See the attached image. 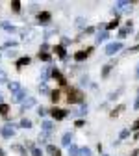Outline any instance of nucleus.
<instances>
[{"label":"nucleus","mask_w":139,"mask_h":156,"mask_svg":"<svg viewBox=\"0 0 139 156\" xmlns=\"http://www.w3.org/2000/svg\"><path fill=\"white\" fill-rule=\"evenodd\" d=\"M37 58H39L41 62H50V60H52V56H50L48 52H39V54H37Z\"/></svg>","instance_id":"nucleus-20"},{"label":"nucleus","mask_w":139,"mask_h":156,"mask_svg":"<svg viewBox=\"0 0 139 156\" xmlns=\"http://www.w3.org/2000/svg\"><path fill=\"white\" fill-rule=\"evenodd\" d=\"M67 113H69V112H65V110H61V108H56V106L50 110L52 119H56V121H63L65 117H67Z\"/></svg>","instance_id":"nucleus-3"},{"label":"nucleus","mask_w":139,"mask_h":156,"mask_svg":"<svg viewBox=\"0 0 139 156\" xmlns=\"http://www.w3.org/2000/svg\"><path fill=\"white\" fill-rule=\"evenodd\" d=\"M108 37H109V34H108V32H98V34H96V43H98V45L104 43Z\"/></svg>","instance_id":"nucleus-14"},{"label":"nucleus","mask_w":139,"mask_h":156,"mask_svg":"<svg viewBox=\"0 0 139 156\" xmlns=\"http://www.w3.org/2000/svg\"><path fill=\"white\" fill-rule=\"evenodd\" d=\"M8 113H9V106H8V104H0V115L6 117Z\"/></svg>","instance_id":"nucleus-23"},{"label":"nucleus","mask_w":139,"mask_h":156,"mask_svg":"<svg viewBox=\"0 0 139 156\" xmlns=\"http://www.w3.org/2000/svg\"><path fill=\"white\" fill-rule=\"evenodd\" d=\"M115 8H119V9H130L132 11V2H115Z\"/></svg>","instance_id":"nucleus-18"},{"label":"nucleus","mask_w":139,"mask_h":156,"mask_svg":"<svg viewBox=\"0 0 139 156\" xmlns=\"http://www.w3.org/2000/svg\"><path fill=\"white\" fill-rule=\"evenodd\" d=\"M8 86H9V91H11V95H13V93H17V91H21V89H23V86H21V84H19V82H9Z\"/></svg>","instance_id":"nucleus-16"},{"label":"nucleus","mask_w":139,"mask_h":156,"mask_svg":"<svg viewBox=\"0 0 139 156\" xmlns=\"http://www.w3.org/2000/svg\"><path fill=\"white\" fill-rule=\"evenodd\" d=\"M69 156H80V147L72 143V145L69 147Z\"/></svg>","instance_id":"nucleus-17"},{"label":"nucleus","mask_w":139,"mask_h":156,"mask_svg":"<svg viewBox=\"0 0 139 156\" xmlns=\"http://www.w3.org/2000/svg\"><path fill=\"white\" fill-rule=\"evenodd\" d=\"M9 6H11V9H13L15 13H19V11H21V2H19V0H11V2H9Z\"/></svg>","instance_id":"nucleus-21"},{"label":"nucleus","mask_w":139,"mask_h":156,"mask_svg":"<svg viewBox=\"0 0 139 156\" xmlns=\"http://www.w3.org/2000/svg\"><path fill=\"white\" fill-rule=\"evenodd\" d=\"M123 110H124V106H119V108H117V110H113V112H111V115H113V117H115V115H117V113H119V112H123Z\"/></svg>","instance_id":"nucleus-39"},{"label":"nucleus","mask_w":139,"mask_h":156,"mask_svg":"<svg viewBox=\"0 0 139 156\" xmlns=\"http://www.w3.org/2000/svg\"><path fill=\"white\" fill-rule=\"evenodd\" d=\"M59 97H61V93H59L57 89H54V91H50V101H52L54 104H56V102L59 101Z\"/></svg>","instance_id":"nucleus-19"},{"label":"nucleus","mask_w":139,"mask_h":156,"mask_svg":"<svg viewBox=\"0 0 139 156\" xmlns=\"http://www.w3.org/2000/svg\"><path fill=\"white\" fill-rule=\"evenodd\" d=\"M69 104H84V93L78 89H69V97H67Z\"/></svg>","instance_id":"nucleus-1"},{"label":"nucleus","mask_w":139,"mask_h":156,"mask_svg":"<svg viewBox=\"0 0 139 156\" xmlns=\"http://www.w3.org/2000/svg\"><path fill=\"white\" fill-rule=\"evenodd\" d=\"M121 48H123V43H121V41H117V43H109V45L106 47V50H104V52H106L108 56H113L115 52H119Z\"/></svg>","instance_id":"nucleus-5"},{"label":"nucleus","mask_w":139,"mask_h":156,"mask_svg":"<svg viewBox=\"0 0 139 156\" xmlns=\"http://www.w3.org/2000/svg\"><path fill=\"white\" fill-rule=\"evenodd\" d=\"M6 56H8V58H15V56H17V52H11V50H9V52H6Z\"/></svg>","instance_id":"nucleus-43"},{"label":"nucleus","mask_w":139,"mask_h":156,"mask_svg":"<svg viewBox=\"0 0 139 156\" xmlns=\"http://www.w3.org/2000/svg\"><path fill=\"white\" fill-rule=\"evenodd\" d=\"M111 67H113V65H104V67H102V73H100V74H102V78H106V76L109 74V71H111Z\"/></svg>","instance_id":"nucleus-27"},{"label":"nucleus","mask_w":139,"mask_h":156,"mask_svg":"<svg viewBox=\"0 0 139 156\" xmlns=\"http://www.w3.org/2000/svg\"><path fill=\"white\" fill-rule=\"evenodd\" d=\"M128 134H130V130H128V128H124V130L121 132V136H119V138H121V140H124V138H128Z\"/></svg>","instance_id":"nucleus-37"},{"label":"nucleus","mask_w":139,"mask_h":156,"mask_svg":"<svg viewBox=\"0 0 139 156\" xmlns=\"http://www.w3.org/2000/svg\"><path fill=\"white\" fill-rule=\"evenodd\" d=\"M0 26H2V28H4L6 32H11V34H13V32H17V28H15L13 24H9V23H6V21H4L2 24H0Z\"/></svg>","instance_id":"nucleus-22"},{"label":"nucleus","mask_w":139,"mask_h":156,"mask_svg":"<svg viewBox=\"0 0 139 156\" xmlns=\"http://www.w3.org/2000/svg\"><path fill=\"white\" fill-rule=\"evenodd\" d=\"M9 47L15 48V47H17V41H6V43H4V48H9Z\"/></svg>","instance_id":"nucleus-32"},{"label":"nucleus","mask_w":139,"mask_h":156,"mask_svg":"<svg viewBox=\"0 0 139 156\" xmlns=\"http://www.w3.org/2000/svg\"><path fill=\"white\" fill-rule=\"evenodd\" d=\"M39 91H41L43 95H50V91H48V87H47V86H39Z\"/></svg>","instance_id":"nucleus-36"},{"label":"nucleus","mask_w":139,"mask_h":156,"mask_svg":"<svg viewBox=\"0 0 139 156\" xmlns=\"http://www.w3.org/2000/svg\"><path fill=\"white\" fill-rule=\"evenodd\" d=\"M0 104H4V102H2V95H0Z\"/></svg>","instance_id":"nucleus-49"},{"label":"nucleus","mask_w":139,"mask_h":156,"mask_svg":"<svg viewBox=\"0 0 139 156\" xmlns=\"http://www.w3.org/2000/svg\"><path fill=\"white\" fill-rule=\"evenodd\" d=\"M30 62H32V60H30L28 56H23V58H19V60L15 62V67H17V69H23L24 65H30Z\"/></svg>","instance_id":"nucleus-9"},{"label":"nucleus","mask_w":139,"mask_h":156,"mask_svg":"<svg viewBox=\"0 0 139 156\" xmlns=\"http://www.w3.org/2000/svg\"><path fill=\"white\" fill-rule=\"evenodd\" d=\"M0 156H6V152H4V151H2V149H0Z\"/></svg>","instance_id":"nucleus-47"},{"label":"nucleus","mask_w":139,"mask_h":156,"mask_svg":"<svg viewBox=\"0 0 139 156\" xmlns=\"http://www.w3.org/2000/svg\"><path fill=\"white\" fill-rule=\"evenodd\" d=\"M32 106H35V99H33V97H28V99L23 102V106H21V112H26V110L32 108Z\"/></svg>","instance_id":"nucleus-11"},{"label":"nucleus","mask_w":139,"mask_h":156,"mask_svg":"<svg viewBox=\"0 0 139 156\" xmlns=\"http://www.w3.org/2000/svg\"><path fill=\"white\" fill-rule=\"evenodd\" d=\"M76 24H78V26H84L85 23H84V19H76Z\"/></svg>","instance_id":"nucleus-42"},{"label":"nucleus","mask_w":139,"mask_h":156,"mask_svg":"<svg viewBox=\"0 0 139 156\" xmlns=\"http://www.w3.org/2000/svg\"><path fill=\"white\" fill-rule=\"evenodd\" d=\"M80 156H91V149L89 147H82L80 149Z\"/></svg>","instance_id":"nucleus-29"},{"label":"nucleus","mask_w":139,"mask_h":156,"mask_svg":"<svg viewBox=\"0 0 139 156\" xmlns=\"http://www.w3.org/2000/svg\"><path fill=\"white\" fill-rule=\"evenodd\" d=\"M132 156H137V151H135V152H132Z\"/></svg>","instance_id":"nucleus-50"},{"label":"nucleus","mask_w":139,"mask_h":156,"mask_svg":"<svg viewBox=\"0 0 139 156\" xmlns=\"http://www.w3.org/2000/svg\"><path fill=\"white\" fill-rule=\"evenodd\" d=\"M47 138H48V134H47V132L39 134V143H47Z\"/></svg>","instance_id":"nucleus-31"},{"label":"nucleus","mask_w":139,"mask_h":156,"mask_svg":"<svg viewBox=\"0 0 139 156\" xmlns=\"http://www.w3.org/2000/svg\"><path fill=\"white\" fill-rule=\"evenodd\" d=\"M37 21H39V24H43V26L50 24V21H52V15H50V11H39V15H37Z\"/></svg>","instance_id":"nucleus-4"},{"label":"nucleus","mask_w":139,"mask_h":156,"mask_svg":"<svg viewBox=\"0 0 139 156\" xmlns=\"http://www.w3.org/2000/svg\"><path fill=\"white\" fill-rule=\"evenodd\" d=\"M93 52V47H89L87 50H78L76 54H74V60L78 62V63H80V62H84V60H87V56Z\"/></svg>","instance_id":"nucleus-6"},{"label":"nucleus","mask_w":139,"mask_h":156,"mask_svg":"<svg viewBox=\"0 0 139 156\" xmlns=\"http://www.w3.org/2000/svg\"><path fill=\"white\" fill-rule=\"evenodd\" d=\"M135 108H139V97H137V102H135Z\"/></svg>","instance_id":"nucleus-48"},{"label":"nucleus","mask_w":139,"mask_h":156,"mask_svg":"<svg viewBox=\"0 0 139 156\" xmlns=\"http://www.w3.org/2000/svg\"><path fill=\"white\" fill-rule=\"evenodd\" d=\"M59 58H61V60H65V58H67V52H65V47H61V45H56L54 48H52Z\"/></svg>","instance_id":"nucleus-12"},{"label":"nucleus","mask_w":139,"mask_h":156,"mask_svg":"<svg viewBox=\"0 0 139 156\" xmlns=\"http://www.w3.org/2000/svg\"><path fill=\"white\" fill-rule=\"evenodd\" d=\"M93 32H95V28H91V26H89V28H85V34H93Z\"/></svg>","instance_id":"nucleus-45"},{"label":"nucleus","mask_w":139,"mask_h":156,"mask_svg":"<svg viewBox=\"0 0 139 156\" xmlns=\"http://www.w3.org/2000/svg\"><path fill=\"white\" fill-rule=\"evenodd\" d=\"M117 26H119V19L115 17V19H113V21H111V23H109L106 28H108V30H113V28H117Z\"/></svg>","instance_id":"nucleus-28"},{"label":"nucleus","mask_w":139,"mask_h":156,"mask_svg":"<svg viewBox=\"0 0 139 156\" xmlns=\"http://www.w3.org/2000/svg\"><path fill=\"white\" fill-rule=\"evenodd\" d=\"M132 130H139V119L134 123V126H132Z\"/></svg>","instance_id":"nucleus-44"},{"label":"nucleus","mask_w":139,"mask_h":156,"mask_svg":"<svg viewBox=\"0 0 139 156\" xmlns=\"http://www.w3.org/2000/svg\"><path fill=\"white\" fill-rule=\"evenodd\" d=\"M84 125H85V121H84V119H76V121H74V126H78V128H82Z\"/></svg>","instance_id":"nucleus-35"},{"label":"nucleus","mask_w":139,"mask_h":156,"mask_svg":"<svg viewBox=\"0 0 139 156\" xmlns=\"http://www.w3.org/2000/svg\"><path fill=\"white\" fill-rule=\"evenodd\" d=\"M47 50H50V47H48L47 43H43V45H41V50H39V52H47Z\"/></svg>","instance_id":"nucleus-40"},{"label":"nucleus","mask_w":139,"mask_h":156,"mask_svg":"<svg viewBox=\"0 0 139 156\" xmlns=\"http://www.w3.org/2000/svg\"><path fill=\"white\" fill-rule=\"evenodd\" d=\"M37 113H39V117H45V115H47V110H45L43 106H39V108H37Z\"/></svg>","instance_id":"nucleus-34"},{"label":"nucleus","mask_w":139,"mask_h":156,"mask_svg":"<svg viewBox=\"0 0 139 156\" xmlns=\"http://www.w3.org/2000/svg\"><path fill=\"white\" fill-rule=\"evenodd\" d=\"M15 125H4L2 128H0V134H2V138L4 140H11L13 136H15Z\"/></svg>","instance_id":"nucleus-2"},{"label":"nucleus","mask_w":139,"mask_h":156,"mask_svg":"<svg viewBox=\"0 0 139 156\" xmlns=\"http://www.w3.org/2000/svg\"><path fill=\"white\" fill-rule=\"evenodd\" d=\"M69 43H71V39H69V37H63V39H61V47H67Z\"/></svg>","instance_id":"nucleus-38"},{"label":"nucleus","mask_w":139,"mask_h":156,"mask_svg":"<svg viewBox=\"0 0 139 156\" xmlns=\"http://www.w3.org/2000/svg\"><path fill=\"white\" fill-rule=\"evenodd\" d=\"M137 50H139V45H135V47H130V48H128V52H137Z\"/></svg>","instance_id":"nucleus-41"},{"label":"nucleus","mask_w":139,"mask_h":156,"mask_svg":"<svg viewBox=\"0 0 139 156\" xmlns=\"http://www.w3.org/2000/svg\"><path fill=\"white\" fill-rule=\"evenodd\" d=\"M104 156H108V154H104Z\"/></svg>","instance_id":"nucleus-51"},{"label":"nucleus","mask_w":139,"mask_h":156,"mask_svg":"<svg viewBox=\"0 0 139 156\" xmlns=\"http://www.w3.org/2000/svg\"><path fill=\"white\" fill-rule=\"evenodd\" d=\"M21 128H32V121L26 119V117H24V119H21Z\"/></svg>","instance_id":"nucleus-24"},{"label":"nucleus","mask_w":139,"mask_h":156,"mask_svg":"<svg viewBox=\"0 0 139 156\" xmlns=\"http://www.w3.org/2000/svg\"><path fill=\"white\" fill-rule=\"evenodd\" d=\"M41 128H43V132L50 134L52 128H54V125H52V121H43V123H41Z\"/></svg>","instance_id":"nucleus-15"},{"label":"nucleus","mask_w":139,"mask_h":156,"mask_svg":"<svg viewBox=\"0 0 139 156\" xmlns=\"http://www.w3.org/2000/svg\"><path fill=\"white\" fill-rule=\"evenodd\" d=\"M61 145H63V147H71V145H72V134H71V132H65V134H63Z\"/></svg>","instance_id":"nucleus-10"},{"label":"nucleus","mask_w":139,"mask_h":156,"mask_svg":"<svg viewBox=\"0 0 139 156\" xmlns=\"http://www.w3.org/2000/svg\"><path fill=\"white\" fill-rule=\"evenodd\" d=\"M50 74H52V76L56 78V80L59 82V86H67V80H65V76H63L61 73H59L57 69H52V71H50Z\"/></svg>","instance_id":"nucleus-8"},{"label":"nucleus","mask_w":139,"mask_h":156,"mask_svg":"<svg viewBox=\"0 0 139 156\" xmlns=\"http://www.w3.org/2000/svg\"><path fill=\"white\" fill-rule=\"evenodd\" d=\"M26 97H28V95H26V89L23 87L21 91H17V93H13V95H11V101H13V102H24Z\"/></svg>","instance_id":"nucleus-7"},{"label":"nucleus","mask_w":139,"mask_h":156,"mask_svg":"<svg viewBox=\"0 0 139 156\" xmlns=\"http://www.w3.org/2000/svg\"><path fill=\"white\" fill-rule=\"evenodd\" d=\"M11 151H17V152H21V156H28V154H26V151H24L21 145H13V147H11Z\"/></svg>","instance_id":"nucleus-25"},{"label":"nucleus","mask_w":139,"mask_h":156,"mask_svg":"<svg viewBox=\"0 0 139 156\" xmlns=\"http://www.w3.org/2000/svg\"><path fill=\"white\" fill-rule=\"evenodd\" d=\"M135 78H139V65H137V71H135Z\"/></svg>","instance_id":"nucleus-46"},{"label":"nucleus","mask_w":139,"mask_h":156,"mask_svg":"<svg viewBox=\"0 0 139 156\" xmlns=\"http://www.w3.org/2000/svg\"><path fill=\"white\" fill-rule=\"evenodd\" d=\"M4 82H8V73L4 69H0V84H4Z\"/></svg>","instance_id":"nucleus-26"},{"label":"nucleus","mask_w":139,"mask_h":156,"mask_svg":"<svg viewBox=\"0 0 139 156\" xmlns=\"http://www.w3.org/2000/svg\"><path fill=\"white\" fill-rule=\"evenodd\" d=\"M32 156H43V151L39 149V147H33L32 149Z\"/></svg>","instance_id":"nucleus-30"},{"label":"nucleus","mask_w":139,"mask_h":156,"mask_svg":"<svg viewBox=\"0 0 139 156\" xmlns=\"http://www.w3.org/2000/svg\"><path fill=\"white\" fill-rule=\"evenodd\" d=\"M128 32H130V30H128V28H123V30H121V32H119V37H121V39H124V37H126V35H128Z\"/></svg>","instance_id":"nucleus-33"},{"label":"nucleus","mask_w":139,"mask_h":156,"mask_svg":"<svg viewBox=\"0 0 139 156\" xmlns=\"http://www.w3.org/2000/svg\"><path fill=\"white\" fill-rule=\"evenodd\" d=\"M47 152L50 156H61V151H59L56 145H47Z\"/></svg>","instance_id":"nucleus-13"}]
</instances>
